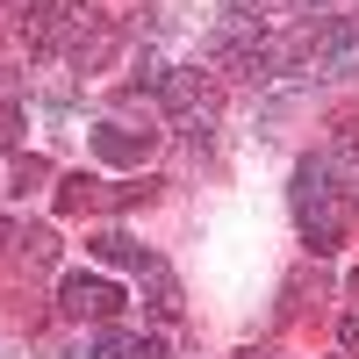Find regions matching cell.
I'll return each mask as SVG.
<instances>
[{
	"instance_id": "1",
	"label": "cell",
	"mask_w": 359,
	"mask_h": 359,
	"mask_svg": "<svg viewBox=\"0 0 359 359\" xmlns=\"http://www.w3.org/2000/svg\"><path fill=\"white\" fill-rule=\"evenodd\" d=\"M57 309L65 316H115L123 309V287H108L101 273H65L57 280Z\"/></svg>"
},
{
	"instance_id": "2",
	"label": "cell",
	"mask_w": 359,
	"mask_h": 359,
	"mask_svg": "<svg viewBox=\"0 0 359 359\" xmlns=\"http://www.w3.org/2000/svg\"><path fill=\"white\" fill-rule=\"evenodd\" d=\"M151 144H158V130L101 123V130H94V158H101V165H144V158H151Z\"/></svg>"
},
{
	"instance_id": "3",
	"label": "cell",
	"mask_w": 359,
	"mask_h": 359,
	"mask_svg": "<svg viewBox=\"0 0 359 359\" xmlns=\"http://www.w3.org/2000/svg\"><path fill=\"white\" fill-rule=\"evenodd\" d=\"M338 187H331V158H302L294 165V216H316V208H331Z\"/></svg>"
},
{
	"instance_id": "4",
	"label": "cell",
	"mask_w": 359,
	"mask_h": 359,
	"mask_svg": "<svg viewBox=\"0 0 359 359\" xmlns=\"http://www.w3.org/2000/svg\"><path fill=\"white\" fill-rule=\"evenodd\" d=\"M137 287L151 294V309H158V316H180V280H172V266H165V259H144V266H137Z\"/></svg>"
},
{
	"instance_id": "5",
	"label": "cell",
	"mask_w": 359,
	"mask_h": 359,
	"mask_svg": "<svg viewBox=\"0 0 359 359\" xmlns=\"http://www.w3.org/2000/svg\"><path fill=\"white\" fill-rule=\"evenodd\" d=\"M302 237H309V252H316V259H331V252L345 245V216H338V201H331V208H316V216H302Z\"/></svg>"
},
{
	"instance_id": "6",
	"label": "cell",
	"mask_w": 359,
	"mask_h": 359,
	"mask_svg": "<svg viewBox=\"0 0 359 359\" xmlns=\"http://www.w3.org/2000/svg\"><path fill=\"white\" fill-rule=\"evenodd\" d=\"M158 94H165V108L180 115V123H187V115L201 108V72H165V86H158Z\"/></svg>"
},
{
	"instance_id": "7",
	"label": "cell",
	"mask_w": 359,
	"mask_h": 359,
	"mask_svg": "<svg viewBox=\"0 0 359 359\" xmlns=\"http://www.w3.org/2000/svg\"><path fill=\"white\" fill-rule=\"evenodd\" d=\"M94 252H101L108 266H144V259H151V252H144L130 230H101V237H94Z\"/></svg>"
},
{
	"instance_id": "8",
	"label": "cell",
	"mask_w": 359,
	"mask_h": 359,
	"mask_svg": "<svg viewBox=\"0 0 359 359\" xmlns=\"http://www.w3.org/2000/svg\"><path fill=\"white\" fill-rule=\"evenodd\" d=\"M86 201H101L94 172H65V180H57V208H86Z\"/></svg>"
},
{
	"instance_id": "9",
	"label": "cell",
	"mask_w": 359,
	"mask_h": 359,
	"mask_svg": "<svg viewBox=\"0 0 359 359\" xmlns=\"http://www.w3.org/2000/svg\"><path fill=\"white\" fill-rule=\"evenodd\" d=\"M15 245H22V259H29V266H50V259H57V237H50L43 223H29V230L15 237Z\"/></svg>"
},
{
	"instance_id": "10",
	"label": "cell",
	"mask_w": 359,
	"mask_h": 359,
	"mask_svg": "<svg viewBox=\"0 0 359 359\" xmlns=\"http://www.w3.org/2000/svg\"><path fill=\"white\" fill-rule=\"evenodd\" d=\"M130 345L137 338H123V331H94L86 338V359H130Z\"/></svg>"
},
{
	"instance_id": "11",
	"label": "cell",
	"mask_w": 359,
	"mask_h": 359,
	"mask_svg": "<svg viewBox=\"0 0 359 359\" xmlns=\"http://www.w3.org/2000/svg\"><path fill=\"white\" fill-rule=\"evenodd\" d=\"M43 180H50V158H22V165H15V194L43 187Z\"/></svg>"
},
{
	"instance_id": "12",
	"label": "cell",
	"mask_w": 359,
	"mask_h": 359,
	"mask_svg": "<svg viewBox=\"0 0 359 359\" xmlns=\"http://www.w3.org/2000/svg\"><path fill=\"white\" fill-rule=\"evenodd\" d=\"M130 359H165V338H158V331H144V338L130 345Z\"/></svg>"
},
{
	"instance_id": "13",
	"label": "cell",
	"mask_w": 359,
	"mask_h": 359,
	"mask_svg": "<svg viewBox=\"0 0 359 359\" xmlns=\"http://www.w3.org/2000/svg\"><path fill=\"white\" fill-rule=\"evenodd\" d=\"M338 345H345V359H359V309L338 323Z\"/></svg>"
},
{
	"instance_id": "14",
	"label": "cell",
	"mask_w": 359,
	"mask_h": 359,
	"mask_svg": "<svg viewBox=\"0 0 359 359\" xmlns=\"http://www.w3.org/2000/svg\"><path fill=\"white\" fill-rule=\"evenodd\" d=\"M15 137H22V108H0V151H8Z\"/></svg>"
},
{
	"instance_id": "15",
	"label": "cell",
	"mask_w": 359,
	"mask_h": 359,
	"mask_svg": "<svg viewBox=\"0 0 359 359\" xmlns=\"http://www.w3.org/2000/svg\"><path fill=\"white\" fill-rule=\"evenodd\" d=\"M338 158H359V123H352V130L338 137Z\"/></svg>"
},
{
	"instance_id": "16",
	"label": "cell",
	"mask_w": 359,
	"mask_h": 359,
	"mask_svg": "<svg viewBox=\"0 0 359 359\" xmlns=\"http://www.w3.org/2000/svg\"><path fill=\"white\" fill-rule=\"evenodd\" d=\"M237 359H273V352H266V345H245V352H237Z\"/></svg>"
},
{
	"instance_id": "17",
	"label": "cell",
	"mask_w": 359,
	"mask_h": 359,
	"mask_svg": "<svg viewBox=\"0 0 359 359\" xmlns=\"http://www.w3.org/2000/svg\"><path fill=\"white\" fill-rule=\"evenodd\" d=\"M352 201H359V194H352Z\"/></svg>"
}]
</instances>
